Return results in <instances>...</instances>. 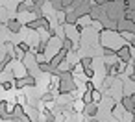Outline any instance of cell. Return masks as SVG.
<instances>
[{
    "instance_id": "3957f363",
    "label": "cell",
    "mask_w": 135,
    "mask_h": 122,
    "mask_svg": "<svg viewBox=\"0 0 135 122\" xmlns=\"http://www.w3.org/2000/svg\"><path fill=\"white\" fill-rule=\"evenodd\" d=\"M94 113H96V107H94V105H91V104H89V105H87V115H89V116H93V115H94Z\"/></svg>"
},
{
    "instance_id": "7a4b0ae2",
    "label": "cell",
    "mask_w": 135,
    "mask_h": 122,
    "mask_svg": "<svg viewBox=\"0 0 135 122\" xmlns=\"http://www.w3.org/2000/svg\"><path fill=\"white\" fill-rule=\"evenodd\" d=\"M8 28H9V32L19 33V30H21V22H19V21H8Z\"/></svg>"
},
{
    "instance_id": "277c9868",
    "label": "cell",
    "mask_w": 135,
    "mask_h": 122,
    "mask_svg": "<svg viewBox=\"0 0 135 122\" xmlns=\"http://www.w3.org/2000/svg\"><path fill=\"white\" fill-rule=\"evenodd\" d=\"M4 69H6V63H4V61H0V72H4Z\"/></svg>"
},
{
    "instance_id": "6da1fadb",
    "label": "cell",
    "mask_w": 135,
    "mask_h": 122,
    "mask_svg": "<svg viewBox=\"0 0 135 122\" xmlns=\"http://www.w3.org/2000/svg\"><path fill=\"white\" fill-rule=\"evenodd\" d=\"M24 85H35V80H33V78H19V80L15 81V87H17V89H22Z\"/></svg>"
}]
</instances>
